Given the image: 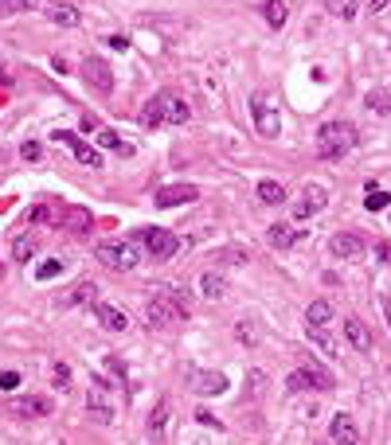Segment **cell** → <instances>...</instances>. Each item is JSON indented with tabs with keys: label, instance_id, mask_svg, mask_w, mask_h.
<instances>
[{
	"label": "cell",
	"instance_id": "2e32d148",
	"mask_svg": "<svg viewBox=\"0 0 391 445\" xmlns=\"http://www.w3.org/2000/svg\"><path fill=\"white\" fill-rule=\"evenodd\" d=\"M94 316H98V325L102 328H110V332H125L129 328V316L122 313V309H114V305H94Z\"/></svg>",
	"mask_w": 391,
	"mask_h": 445
},
{
	"label": "cell",
	"instance_id": "e575fe53",
	"mask_svg": "<svg viewBox=\"0 0 391 445\" xmlns=\"http://www.w3.org/2000/svg\"><path fill=\"white\" fill-rule=\"evenodd\" d=\"M98 144H102V149H114V153H129V144L118 141V133H114V129H102V133H98Z\"/></svg>",
	"mask_w": 391,
	"mask_h": 445
},
{
	"label": "cell",
	"instance_id": "d6a6232c",
	"mask_svg": "<svg viewBox=\"0 0 391 445\" xmlns=\"http://www.w3.org/2000/svg\"><path fill=\"white\" fill-rule=\"evenodd\" d=\"M391 204V192H379V188H368V199H364V207L368 211H383V207Z\"/></svg>",
	"mask_w": 391,
	"mask_h": 445
},
{
	"label": "cell",
	"instance_id": "e0dca14e",
	"mask_svg": "<svg viewBox=\"0 0 391 445\" xmlns=\"http://www.w3.org/2000/svg\"><path fill=\"white\" fill-rule=\"evenodd\" d=\"M39 12L47 16L51 24H59V28H78V20H83L78 8H71V4H43Z\"/></svg>",
	"mask_w": 391,
	"mask_h": 445
},
{
	"label": "cell",
	"instance_id": "74e56055",
	"mask_svg": "<svg viewBox=\"0 0 391 445\" xmlns=\"http://www.w3.org/2000/svg\"><path fill=\"white\" fill-rule=\"evenodd\" d=\"M20 157H24V160H39V157H43V149H39V141H24V149H20Z\"/></svg>",
	"mask_w": 391,
	"mask_h": 445
},
{
	"label": "cell",
	"instance_id": "8d00e7d4",
	"mask_svg": "<svg viewBox=\"0 0 391 445\" xmlns=\"http://www.w3.org/2000/svg\"><path fill=\"white\" fill-rule=\"evenodd\" d=\"M55 387H59V391L71 387V367H67V363H55Z\"/></svg>",
	"mask_w": 391,
	"mask_h": 445
},
{
	"label": "cell",
	"instance_id": "8992f818",
	"mask_svg": "<svg viewBox=\"0 0 391 445\" xmlns=\"http://www.w3.org/2000/svg\"><path fill=\"white\" fill-rule=\"evenodd\" d=\"M251 109H255V129L266 137V141H274L282 133V121H278V109L266 102V94H255L251 98Z\"/></svg>",
	"mask_w": 391,
	"mask_h": 445
},
{
	"label": "cell",
	"instance_id": "30bf717a",
	"mask_svg": "<svg viewBox=\"0 0 391 445\" xmlns=\"http://www.w3.org/2000/svg\"><path fill=\"white\" fill-rule=\"evenodd\" d=\"M364 246H368V242L360 239V235H352V230H341V235H332V239H329V254H332V258H341V262L360 258Z\"/></svg>",
	"mask_w": 391,
	"mask_h": 445
},
{
	"label": "cell",
	"instance_id": "f1b7e54d",
	"mask_svg": "<svg viewBox=\"0 0 391 445\" xmlns=\"http://www.w3.org/2000/svg\"><path fill=\"white\" fill-rule=\"evenodd\" d=\"M325 8H329L337 20H352L360 12V0H325Z\"/></svg>",
	"mask_w": 391,
	"mask_h": 445
},
{
	"label": "cell",
	"instance_id": "4dcf8cb0",
	"mask_svg": "<svg viewBox=\"0 0 391 445\" xmlns=\"http://www.w3.org/2000/svg\"><path fill=\"white\" fill-rule=\"evenodd\" d=\"M306 336L313 340V344H317V351H321V356H329V360L337 356V348H332V336L325 332V328H306Z\"/></svg>",
	"mask_w": 391,
	"mask_h": 445
},
{
	"label": "cell",
	"instance_id": "ee69618b",
	"mask_svg": "<svg viewBox=\"0 0 391 445\" xmlns=\"http://www.w3.org/2000/svg\"><path fill=\"white\" fill-rule=\"evenodd\" d=\"M106 39H110V47H118V51H129V39H125V36H106Z\"/></svg>",
	"mask_w": 391,
	"mask_h": 445
},
{
	"label": "cell",
	"instance_id": "836d02e7",
	"mask_svg": "<svg viewBox=\"0 0 391 445\" xmlns=\"http://www.w3.org/2000/svg\"><path fill=\"white\" fill-rule=\"evenodd\" d=\"M67 227H71L74 235H86V230L94 227V223H90V211H83V207H78V211H71V223H67Z\"/></svg>",
	"mask_w": 391,
	"mask_h": 445
},
{
	"label": "cell",
	"instance_id": "d6986e66",
	"mask_svg": "<svg viewBox=\"0 0 391 445\" xmlns=\"http://www.w3.org/2000/svg\"><path fill=\"white\" fill-rule=\"evenodd\" d=\"M344 336H348V344H352V348H360V351L372 348V332H368V325H364V321H356V316H348V321H344Z\"/></svg>",
	"mask_w": 391,
	"mask_h": 445
},
{
	"label": "cell",
	"instance_id": "9c48e42d",
	"mask_svg": "<svg viewBox=\"0 0 391 445\" xmlns=\"http://www.w3.org/2000/svg\"><path fill=\"white\" fill-rule=\"evenodd\" d=\"M329 437H332V445H356L360 442V426H356V418L348 410H337V414H332Z\"/></svg>",
	"mask_w": 391,
	"mask_h": 445
},
{
	"label": "cell",
	"instance_id": "60d3db41",
	"mask_svg": "<svg viewBox=\"0 0 391 445\" xmlns=\"http://www.w3.org/2000/svg\"><path fill=\"white\" fill-rule=\"evenodd\" d=\"M196 422H204V426H211V430H220V418H211L208 410H196Z\"/></svg>",
	"mask_w": 391,
	"mask_h": 445
},
{
	"label": "cell",
	"instance_id": "7402d4cb",
	"mask_svg": "<svg viewBox=\"0 0 391 445\" xmlns=\"http://www.w3.org/2000/svg\"><path fill=\"white\" fill-rule=\"evenodd\" d=\"M188 118H192V109L184 106L176 94H169V90H165V121H169V125H184Z\"/></svg>",
	"mask_w": 391,
	"mask_h": 445
},
{
	"label": "cell",
	"instance_id": "c3c4849f",
	"mask_svg": "<svg viewBox=\"0 0 391 445\" xmlns=\"http://www.w3.org/2000/svg\"><path fill=\"white\" fill-rule=\"evenodd\" d=\"M388 328H391V305H388Z\"/></svg>",
	"mask_w": 391,
	"mask_h": 445
},
{
	"label": "cell",
	"instance_id": "603a6c76",
	"mask_svg": "<svg viewBox=\"0 0 391 445\" xmlns=\"http://www.w3.org/2000/svg\"><path fill=\"white\" fill-rule=\"evenodd\" d=\"M63 305H98V285L94 281H78V285L63 297Z\"/></svg>",
	"mask_w": 391,
	"mask_h": 445
},
{
	"label": "cell",
	"instance_id": "ba28073f",
	"mask_svg": "<svg viewBox=\"0 0 391 445\" xmlns=\"http://www.w3.org/2000/svg\"><path fill=\"white\" fill-rule=\"evenodd\" d=\"M286 387H290L293 395L297 391H332V379L325 371H313V367H297V371H290Z\"/></svg>",
	"mask_w": 391,
	"mask_h": 445
},
{
	"label": "cell",
	"instance_id": "277c9868",
	"mask_svg": "<svg viewBox=\"0 0 391 445\" xmlns=\"http://www.w3.org/2000/svg\"><path fill=\"white\" fill-rule=\"evenodd\" d=\"M137 239L145 242V254H153V258H160V262H169V258H176L180 254L184 242L172 235V230H160V227H145L137 230Z\"/></svg>",
	"mask_w": 391,
	"mask_h": 445
},
{
	"label": "cell",
	"instance_id": "44dd1931",
	"mask_svg": "<svg viewBox=\"0 0 391 445\" xmlns=\"http://www.w3.org/2000/svg\"><path fill=\"white\" fill-rule=\"evenodd\" d=\"M200 293H204V297H211V301H220L223 293H227V277L215 274V270L200 274Z\"/></svg>",
	"mask_w": 391,
	"mask_h": 445
},
{
	"label": "cell",
	"instance_id": "ac0fdd59",
	"mask_svg": "<svg viewBox=\"0 0 391 445\" xmlns=\"http://www.w3.org/2000/svg\"><path fill=\"white\" fill-rule=\"evenodd\" d=\"M160 121H165V90L141 106V129H157Z\"/></svg>",
	"mask_w": 391,
	"mask_h": 445
},
{
	"label": "cell",
	"instance_id": "484cf974",
	"mask_svg": "<svg viewBox=\"0 0 391 445\" xmlns=\"http://www.w3.org/2000/svg\"><path fill=\"white\" fill-rule=\"evenodd\" d=\"M32 254H36V235H16L12 239V258L16 262H32Z\"/></svg>",
	"mask_w": 391,
	"mask_h": 445
},
{
	"label": "cell",
	"instance_id": "4fadbf2b",
	"mask_svg": "<svg viewBox=\"0 0 391 445\" xmlns=\"http://www.w3.org/2000/svg\"><path fill=\"white\" fill-rule=\"evenodd\" d=\"M196 195L200 192H196L192 184H169V188H160V192L153 195V204L157 207H176V204H192Z\"/></svg>",
	"mask_w": 391,
	"mask_h": 445
},
{
	"label": "cell",
	"instance_id": "6da1fadb",
	"mask_svg": "<svg viewBox=\"0 0 391 445\" xmlns=\"http://www.w3.org/2000/svg\"><path fill=\"white\" fill-rule=\"evenodd\" d=\"M145 313H149V325L153 328H169L172 321H188V316H192V293L180 289V285H165L157 297L149 301Z\"/></svg>",
	"mask_w": 391,
	"mask_h": 445
},
{
	"label": "cell",
	"instance_id": "5b68a950",
	"mask_svg": "<svg viewBox=\"0 0 391 445\" xmlns=\"http://www.w3.org/2000/svg\"><path fill=\"white\" fill-rule=\"evenodd\" d=\"M325 204H329V192H325L321 184H306L302 195H297V204H293V223H306V219L317 215Z\"/></svg>",
	"mask_w": 391,
	"mask_h": 445
},
{
	"label": "cell",
	"instance_id": "9a60e30c",
	"mask_svg": "<svg viewBox=\"0 0 391 445\" xmlns=\"http://www.w3.org/2000/svg\"><path fill=\"white\" fill-rule=\"evenodd\" d=\"M227 387H231V383H227V375H223V371H200V375L192 379V391H196V395H223Z\"/></svg>",
	"mask_w": 391,
	"mask_h": 445
},
{
	"label": "cell",
	"instance_id": "f6af8a7d",
	"mask_svg": "<svg viewBox=\"0 0 391 445\" xmlns=\"http://www.w3.org/2000/svg\"><path fill=\"white\" fill-rule=\"evenodd\" d=\"M388 8V0H368V12H383Z\"/></svg>",
	"mask_w": 391,
	"mask_h": 445
},
{
	"label": "cell",
	"instance_id": "3957f363",
	"mask_svg": "<svg viewBox=\"0 0 391 445\" xmlns=\"http://www.w3.org/2000/svg\"><path fill=\"white\" fill-rule=\"evenodd\" d=\"M98 262L106 265V270H134L137 262H141V254H145V242L137 239V235H129L125 242H102L98 246Z\"/></svg>",
	"mask_w": 391,
	"mask_h": 445
},
{
	"label": "cell",
	"instance_id": "f35d334b",
	"mask_svg": "<svg viewBox=\"0 0 391 445\" xmlns=\"http://www.w3.org/2000/svg\"><path fill=\"white\" fill-rule=\"evenodd\" d=\"M59 270H63V262H43V265L36 270V277H39V281H47V277H55Z\"/></svg>",
	"mask_w": 391,
	"mask_h": 445
},
{
	"label": "cell",
	"instance_id": "5bb4252c",
	"mask_svg": "<svg viewBox=\"0 0 391 445\" xmlns=\"http://www.w3.org/2000/svg\"><path fill=\"white\" fill-rule=\"evenodd\" d=\"M297 239H302V230L293 227V223H274L266 230V242L274 250H290V246H297Z\"/></svg>",
	"mask_w": 391,
	"mask_h": 445
},
{
	"label": "cell",
	"instance_id": "52a82bcc",
	"mask_svg": "<svg viewBox=\"0 0 391 445\" xmlns=\"http://www.w3.org/2000/svg\"><path fill=\"white\" fill-rule=\"evenodd\" d=\"M78 71H83V78L94 86V90H102V94H110V90H114V71H110V63H106V59L86 55V59L78 63Z\"/></svg>",
	"mask_w": 391,
	"mask_h": 445
},
{
	"label": "cell",
	"instance_id": "ffe728a7",
	"mask_svg": "<svg viewBox=\"0 0 391 445\" xmlns=\"http://www.w3.org/2000/svg\"><path fill=\"white\" fill-rule=\"evenodd\" d=\"M169 398H160L157 406H153V414H149V437H153V442H160V437H165V426H169Z\"/></svg>",
	"mask_w": 391,
	"mask_h": 445
},
{
	"label": "cell",
	"instance_id": "7bdbcfd3",
	"mask_svg": "<svg viewBox=\"0 0 391 445\" xmlns=\"http://www.w3.org/2000/svg\"><path fill=\"white\" fill-rule=\"evenodd\" d=\"M12 8H20V12H32V8H43L39 0H12Z\"/></svg>",
	"mask_w": 391,
	"mask_h": 445
},
{
	"label": "cell",
	"instance_id": "cb8c5ba5",
	"mask_svg": "<svg viewBox=\"0 0 391 445\" xmlns=\"http://www.w3.org/2000/svg\"><path fill=\"white\" fill-rule=\"evenodd\" d=\"M47 402H43V398H16L12 402V414H20V418H43V414H47Z\"/></svg>",
	"mask_w": 391,
	"mask_h": 445
},
{
	"label": "cell",
	"instance_id": "83f0119b",
	"mask_svg": "<svg viewBox=\"0 0 391 445\" xmlns=\"http://www.w3.org/2000/svg\"><path fill=\"white\" fill-rule=\"evenodd\" d=\"M255 192H258V199H262V204H282V199H286V188H282L278 180H262Z\"/></svg>",
	"mask_w": 391,
	"mask_h": 445
},
{
	"label": "cell",
	"instance_id": "f546056e",
	"mask_svg": "<svg viewBox=\"0 0 391 445\" xmlns=\"http://www.w3.org/2000/svg\"><path fill=\"white\" fill-rule=\"evenodd\" d=\"M364 106L372 109V113H379V118H383V113H391V94H388V90H368Z\"/></svg>",
	"mask_w": 391,
	"mask_h": 445
},
{
	"label": "cell",
	"instance_id": "8fae6325",
	"mask_svg": "<svg viewBox=\"0 0 391 445\" xmlns=\"http://www.w3.org/2000/svg\"><path fill=\"white\" fill-rule=\"evenodd\" d=\"M55 141H63V144H71V153H74V160L78 164H86V169H98L102 164V157H98L94 149L83 141V137H74L71 129H55Z\"/></svg>",
	"mask_w": 391,
	"mask_h": 445
},
{
	"label": "cell",
	"instance_id": "1f68e13d",
	"mask_svg": "<svg viewBox=\"0 0 391 445\" xmlns=\"http://www.w3.org/2000/svg\"><path fill=\"white\" fill-rule=\"evenodd\" d=\"M262 12H266L270 28H282V24H286V4H282V0H266V8H262Z\"/></svg>",
	"mask_w": 391,
	"mask_h": 445
},
{
	"label": "cell",
	"instance_id": "bcb514c9",
	"mask_svg": "<svg viewBox=\"0 0 391 445\" xmlns=\"http://www.w3.org/2000/svg\"><path fill=\"white\" fill-rule=\"evenodd\" d=\"M376 254H379V258H383V262H391V246H388V242H383V246H379Z\"/></svg>",
	"mask_w": 391,
	"mask_h": 445
},
{
	"label": "cell",
	"instance_id": "b9f144b4",
	"mask_svg": "<svg viewBox=\"0 0 391 445\" xmlns=\"http://www.w3.org/2000/svg\"><path fill=\"white\" fill-rule=\"evenodd\" d=\"M246 379H251V395H258V391H262V379H266V375H262V371H251Z\"/></svg>",
	"mask_w": 391,
	"mask_h": 445
},
{
	"label": "cell",
	"instance_id": "d590c367",
	"mask_svg": "<svg viewBox=\"0 0 391 445\" xmlns=\"http://www.w3.org/2000/svg\"><path fill=\"white\" fill-rule=\"evenodd\" d=\"M20 383H24V375L20 371H0V391H16Z\"/></svg>",
	"mask_w": 391,
	"mask_h": 445
},
{
	"label": "cell",
	"instance_id": "4316f807",
	"mask_svg": "<svg viewBox=\"0 0 391 445\" xmlns=\"http://www.w3.org/2000/svg\"><path fill=\"white\" fill-rule=\"evenodd\" d=\"M235 340H239L243 348H255L258 344V321H251V316L239 321V325H235Z\"/></svg>",
	"mask_w": 391,
	"mask_h": 445
},
{
	"label": "cell",
	"instance_id": "d4e9b609",
	"mask_svg": "<svg viewBox=\"0 0 391 445\" xmlns=\"http://www.w3.org/2000/svg\"><path fill=\"white\" fill-rule=\"evenodd\" d=\"M329 321H332L329 301H313L306 309V328H329Z\"/></svg>",
	"mask_w": 391,
	"mask_h": 445
},
{
	"label": "cell",
	"instance_id": "7dc6e473",
	"mask_svg": "<svg viewBox=\"0 0 391 445\" xmlns=\"http://www.w3.org/2000/svg\"><path fill=\"white\" fill-rule=\"evenodd\" d=\"M12 12V0H0V16H8Z\"/></svg>",
	"mask_w": 391,
	"mask_h": 445
},
{
	"label": "cell",
	"instance_id": "ab89813d",
	"mask_svg": "<svg viewBox=\"0 0 391 445\" xmlns=\"http://www.w3.org/2000/svg\"><path fill=\"white\" fill-rule=\"evenodd\" d=\"M223 262H227V265H243L246 262V250H223Z\"/></svg>",
	"mask_w": 391,
	"mask_h": 445
},
{
	"label": "cell",
	"instance_id": "7a4b0ae2",
	"mask_svg": "<svg viewBox=\"0 0 391 445\" xmlns=\"http://www.w3.org/2000/svg\"><path fill=\"white\" fill-rule=\"evenodd\" d=\"M356 144H360V133H356L352 121H329L317 129V153L321 160H341L348 157Z\"/></svg>",
	"mask_w": 391,
	"mask_h": 445
},
{
	"label": "cell",
	"instance_id": "7c38bea8",
	"mask_svg": "<svg viewBox=\"0 0 391 445\" xmlns=\"http://www.w3.org/2000/svg\"><path fill=\"white\" fill-rule=\"evenodd\" d=\"M86 410H90V418L102 422V426H110L114 422V402L106 398V391H102V383L90 387V395H86Z\"/></svg>",
	"mask_w": 391,
	"mask_h": 445
}]
</instances>
